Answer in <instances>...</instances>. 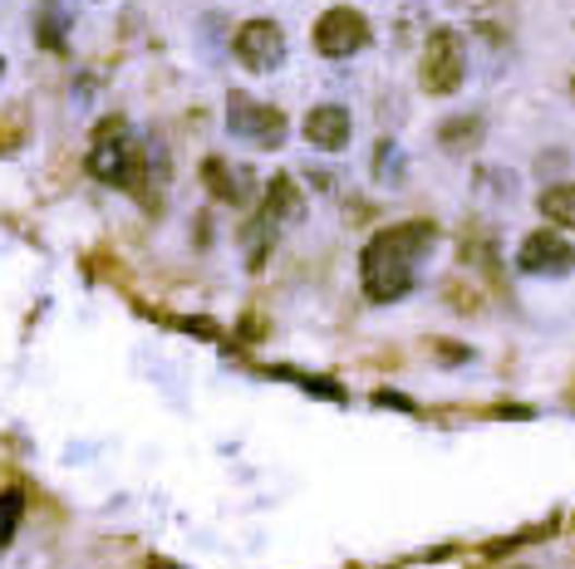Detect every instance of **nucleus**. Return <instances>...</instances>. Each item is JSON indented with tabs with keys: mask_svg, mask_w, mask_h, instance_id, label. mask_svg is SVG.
<instances>
[{
	"mask_svg": "<svg viewBox=\"0 0 575 569\" xmlns=\"http://www.w3.org/2000/svg\"><path fill=\"white\" fill-rule=\"evenodd\" d=\"M438 241V226L433 221H398V226H384L374 241L364 245L359 255V284L374 304H394L414 290V275H418V261L433 251Z\"/></svg>",
	"mask_w": 575,
	"mask_h": 569,
	"instance_id": "obj_1",
	"label": "nucleus"
},
{
	"mask_svg": "<svg viewBox=\"0 0 575 569\" xmlns=\"http://www.w3.org/2000/svg\"><path fill=\"white\" fill-rule=\"evenodd\" d=\"M463 74H467V45H463V35H457L453 25L433 29V35H428V45H423L418 84H423L428 94H457Z\"/></svg>",
	"mask_w": 575,
	"mask_h": 569,
	"instance_id": "obj_2",
	"label": "nucleus"
},
{
	"mask_svg": "<svg viewBox=\"0 0 575 569\" xmlns=\"http://www.w3.org/2000/svg\"><path fill=\"white\" fill-rule=\"evenodd\" d=\"M227 128H231V137H241V143H251V147H266V153H276V147L286 143V113L261 104V98H251V94L227 98Z\"/></svg>",
	"mask_w": 575,
	"mask_h": 569,
	"instance_id": "obj_3",
	"label": "nucleus"
},
{
	"mask_svg": "<svg viewBox=\"0 0 575 569\" xmlns=\"http://www.w3.org/2000/svg\"><path fill=\"white\" fill-rule=\"evenodd\" d=\"M133 162H139V153H133V143H129V123H123V118H104V123L94 128V143H89V172L109 186H123Z\"/></svg>",
	"mask_w": 575,
	"mask_h": 569,
	"instance_id": "obj_4",
	"label": "nucleus"
},
{
	"mask_svg": "<svg viewBox=\"0 0 575 569\" xmlns=\"http://www.w3.org/2000/svg\"><path fill=\"white\" fill-rule=\"evenodd\" d=\"M364 45H369V20L359 15V10L335 5V10H325V15H320L315 49L325 59H349V55H359Z\"/></svg>",
	"mask_w": 575,
	"mask_h": 569,
	"instance_id": "obj_5",
	"label": "nucleus"
},
{
	"mask_svg": "<svg viewBox=\"0 0 575 569\" xmlns=\"http://www.w3.org/2000/svg\"><path fill=\"white\" fill-rule=\"evenodd\" d=\"M237 59L251 69V74H271V69H280V59H286V29L276 25V20H247V25L237 29Z\"/></svg>",
	"mask_w": 575,
	"mask_h": 569,
	"instance_id": "obj_6",
	"label": "nucleus"
},
{
	"mask_svg": "<svg viewBox=\"0 0 575 569\" xmlns=\"http://www.w3.org/2000/svg\"><path fill=\"white\" fill-rule=\"evenodd\" d=\"M516 265L526 275H565L575 270V245L561 241L555 231H531L522 241V251H516Z\"/></svg>",
	"mask_w": 575,
	"mask_h": 569,
	"instance_id": "obj_7",
	"label": "nucleus"
},
{
	"mask_svg": "<svg viewBox=\"0 0 575 569\" xmlns=\"http://www.w3.org/2000/svg\"><path fill=\"white\" fill-rule=\"evenodd\" d=\"M349 108L339 104H320L306 113V137L315 147H325V153H339V147H349Z\"/></svg>",
	"mask_w": 575,
	"mask_h": 569,
	"instance_id": "obj_8",
	"label": "nucleus"
},
{
	"mask_svg": "<svg viewBox=\"0 0 575 569\" xmlns=\"http://www.w3.org/2000/svg\"><path fill=\"white\" fill-rule=\"evenodd\" d=\"M202 182H207V192L217 196V202H231V206H241L251 196V177L241 172V167H231L227 157H207V162H202Z\"/></svg>",
	"mask_w": 575,
	"mask_h": 569,
	"instance_id": "obj_9",
	"label": "nucleus"
},
{
	"mask_svg": "<svg viewBox=\"0 0 575 569\" xmlns=\"http://www.w3.org/2000/svg\"><path fill=\"white\" fill-rule=\"evenodd\" d=\"M261 216H266L271 226L276 221H300L306 216V196H300V186H296V177H271V186H266V206H261Z\"/></svg>",
	"mask_w": 575,
	"mask_h": 569,
	"instance_id": "obj_10",
	"label": "nucleus"
},
{
	"mask_svg": "<svg viewBox=\"0 0 575 569\" xmlns=\"http://www.w3.org/2000/svg\"><path fill=\"white\" fill-rule=\"evenodd\" d=\"M536 206H541L546 221H555V226H565V231H575V182L546 186V192L536 196Z\"/></svg>",
	"mask_w": 575,
	"mask_h": 569,
	"instance_id": "obj_11",
	"label": "nucleus"
},
{
	"mask_svg": "<svg viewBox=\"0 0 575 569\" xmlns=\"http://www.w3.org/2000/svg\"><path fill=\"white\" fill-rule=\"evenodd\" d=\"M64 25H70V10H64L60 0H40V10H35V35H40V45L55 49V55L64 49Z\"/></svg>",
	"mask_w": 575,
	"mask_h": 569,
	"instance_id": "obj_12",
	"label": "nucleus"
},
{
	"mask_svg": "<svg viewBox=\"0 0 575 569\" xmlns=\"http://www.w3.org/2000/svg\"><path fill=\"white\" fill-rule=\"evenodd\" d=\"M438 143L447 147V153H467V147L482 143V118H447L443 128H438Z\"/></svg>",
	"mask_w": 575,
	"mask_h": 569,
	"instance_id": "obj_13",
	"label": "nucleus"
},
{
	"mask_svg": "<svg viewBox=\"0 0 575 569\" xmlns=\"http://www.w3.org/2000/svg\"><path fill=\"white\" fill-rule=\"evenodd\" d=\"M21 516H25V491H0V549L15 540Z\"/></svg>",
	"mask_w": 575,
	"mask_h": 569,
	"instance_id": "obj_14",
	"label": "nucleus"
},
{
	"mask_svg": "<svg viewBox=\"0 0 575 569\" xmlns=\"http://www.w3.org/2000/svg\"><path fill=\"white\" fill-rule=\"evenodd\" d=\"M374 172L384 177V182H398V177H404V157H398V147H394V143H379Z\"/></svg>",
	"mask_w": 575,
	"mask_h": 569,
	"instance_id": "obj_15",
	"label": "nucleus"
},
{
	"mask_svg": "<svg viewBox=\"0 0 575 569\" xmlns=\"http://www.w3.org/2000/svg\"><path fill=\"white\" fill-rule=\"evenodd\" d=\"M15 147H21V118L0 123V153H15Z\"/></svg>",
	"mask_w": 575,
	"mask_h": 569,
	"instance_id": "obj_16",
	"label": "nucleus"
},
{
	"mask_svg": "<svg viewBox=\"0 0 575 569\" xmlns=\"http://www.w3.org/2000/svg\"><path fill=\"white\" fill-rule=\"evenodd\" d=\"M148 569H178V565H168V559H153V565Z\"/></svg>",
	"mask_w": 575,
	"mask_h": 569,
	"instance_id": "obj_17",
	"label": "nucleus"
},
{
	"mask_svg": "<svg viewBox=\"0 0 575 569\" xmlns=\"http://www.w3.org/2000/svg\"><path fill=\"white\" fill-rule=\"evenodd\" d=\"M0 74H5V59H0Z\"/></svg>",
	"mask_w": 575,
	"mask_h": 569,
	"instance_id": "obj_18",
	"label": "nucleus"
},
{
	"mask_svg": "<svg viewBox=\"0 0 575 569\" xmlns=\"http://www.w3.org/2000/svg\"><path fill=\"white\" fill-rule=\"evenodd\" d=\"M571 94H575V78H571Z\"/></svg>",
	"mask_w": 575,
	"mask_h": 569,
	"instance_id": "obj_19",
	"label": "nucleus"
}]
</instances>
